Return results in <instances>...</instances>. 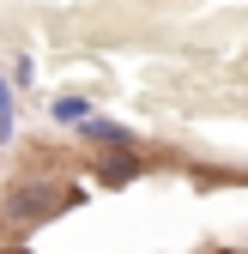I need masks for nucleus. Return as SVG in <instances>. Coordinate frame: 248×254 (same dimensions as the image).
Returning a JSON list of instances; mask_svg holds the SVG:
<instances>
[{"instance_id": "f03ea898", "label": "nucleus", "mask_w": 248, "mask_h": 254, "mask_svg": "<svg viewBox=\"0 0 248 254\" xmlns=\"http://www.w3.org/2000/svg\"><path fill=\"white\" fill-rule=\"evenodd\" d=\"M85 170L97 188H133L145 176V157H139V145H109V151H91Z\"/></svg>"}, {"instance_id": "39448f33", "label": "nucleus", "mask_w": 248, "mask_h": 254, "mask_svg": "<svg viewBox=\"0 0 248 254\" xmlns=\"http://www.w3.org/2000/svg\"><path fill=\"white\" fill-rule=\"evenodd\" d=\"M0 133L12 139V91H6V85H0Z\"/></svg>"}, {"instance_id": "20e7f679", "label": "nucleus", "mask_w": 248, "mask_h": 254, "mask_svg": "<svg viewBox=\"0 0 248 254\" xmlns=\"http://www.w3.org/2000/svg\"><path fill=\"white\" fill-rule=\"evenodd\" d=\"M49 115H55V121H61V127H79V121H85V115H91V103H85V97H79V91H61V97H55V103H49Z\"/></svg>"}, {"instance_id": "7ed1b4c3", "label": "nucleus", "mask_w": 248, "mask_h": 254, "mask_svg": "<svg viewBox=\"0 0 248 254\" xmlns=\"http://www.w3.org/2000/svg\"><path fill=\"white\" fill-rule=\"evenodd\" d=\"M73 133H79L91 151H109V145H139V139H133V127H121V121H109V115H97V109H91V115L73 127Z\"/></svg>"}, {"instance_id": "0eeeda50", "label": "nucleus", "mask_w": 248, "mask_h": 254, "mask_svg": "<svg viewBox=\"0 0 248 254\" xmlns=\"http://www.w3.org/2000/svg\"><path fill=\"white\" fill-rule=\"evenodd\" d=\"M0 254H37V248H30V242H6V248H0Z\"/></svg>"}, {"instance_id": "f257e3e1", "label": "nucleus", "mask_w": 248, "mask_h": 254, "mask_svg": "<svg viewBox=\"0 0 248 254\" xmlns=\"http://www.w3.org/2000/svg\"><path fill=\"white\" fill-rule=\"evenodd\" d=\"M67 206H79V188L49 182V176H18L6 188V200H0V224H6L12 236H24V230H37V224H55Z\"/></svg>"}, {"instance_id": "423d86ee", "label": "nucleus", "mask_w": 248, "mask_h": 254, "mask_svg": "<svg viewBox=\"0 0 248 254\" xmlns=\"http://www.w3.org/2000/svg\"><path fill=\"white\" fill-rule=\"evenodd\" d=\"M30 79H37V67H30V55H18L12 61V85H30Z\"/></svg>"}]
</instances>
